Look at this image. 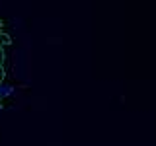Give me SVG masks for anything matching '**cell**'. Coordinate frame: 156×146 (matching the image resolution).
Returning <instances> with one entry per match:
<instances>
[{
	"label": "cell",
	"mask_w": 156,
	"mask_h": 146,
	"mask_svg": "<svg viewBox=\"0 0 156 146\" xmlns=\"http://www.w3.org/2000/svg\"><path fill=\"white\" fill-rule=\"evenodd\" d=\"M12 94H14V86L12 84H2V82H0V99H4V97H8Z\"/></svg>",
	"instance_id": "cell-1"
},
{
	"label": "cell",
	"mask_w": 156,
	"mask_h": 146,
	"mask_svg": "<svg viewBox=\"0 0 156 146\" xmlns=\"http://www.w3.org/2000/svg\"><path fill=\"white\" fill-rule=\"evenodd\" d=\"M4 62V51H2V47H0V64Z\"/></svg>",
	"instance_id": "cell-3"
},
{
	"label": "cell",
	"mask_w": 156,
	"mask_h": 146,
	"mask_svg": "<svg viewBox=\"0 0 156 146\" xmlns=\"http://www.w3.org/2000/svg\"><path fill=\"white\" fill-rule=\"evenodd\" d=\"M2 26H4V23H2V19H0V31H2Z\"/></svg>",
	"instance_id": "cell-4"
},
{
	"label": "cell",
	"mask_w": 156,
	"mask_h": 146,
	"mask_svg": "<svg viewBox=\"0 0 156 146\" xmlns=\"http://www.w3.org/2000/svg\"><path fill=\"white\" fill-rule=\"evenodd\" d=\"M2 109H4V105H2V103H0V111H2Z\"/></svg>",
	"instance_id": "cell-5"
},
{
	"label": "cell",
	"mask_w": 156,
	"mask_h": 146,
	"mask_svg": "<svg viewBox=\"0 0 156 146\" xmlns=\"http://www.w3.org/2000/svg\"><path fill=\"white\" fill-rule=\"evenodd\" d=\"M2 80H4V66L0 64V82H2Z\"/></svg>",
	"instance_id": "cell-2"
}]
</instances>
